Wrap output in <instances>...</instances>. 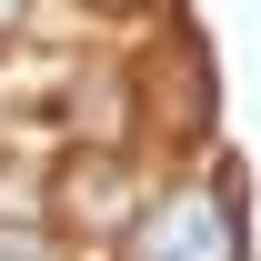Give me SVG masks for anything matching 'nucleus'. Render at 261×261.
<instances>
[{
  "label": "nucleus",
  "mask_w": 261,
  "mask_h": 261,
  "mask_svg": "<svg viewBox=\"0 0 261 261\" xmlns=\"http://www.w3.org/2000/svg\"><path fill=\"white\" fill-rule=\"evenodd\" d=\"M121 261H241V221H231V191H161L130 211Z\"/></svg>",
  "instance_id": "f257e3e1"
},
{
  "label": "nucleus",
  "mask_w": 261,
  "mask_h": 261,
  "mask_svg": "<svg viewBox=\"0 0 261 261\" xmlns=\"http://www.w3.org/2000/svg\"><path fill=\"white\" fill-rule=\"evenodd\" d=\"M151 130L161 141H211V70H201V40H171L151 61Z\"/></svg>",
  "instance_id": "f03ea898"
},
{
  "label": "nucleus",
  "mask_w": 261,
  "mask_h": 261,
  "mask_svg": "<svg viewBox=\"0 0 261 261\" xmlns=\"http://www.w3.org/2000/svg\"><path fill=\"white\" fill-rule=\"evenodd\" d=\"M61 211H70V221H130L141 201H130L121 151H91V161H70V171H61Z\"/></svg>",
  "instance_id": "7ed1b4c3"
},
{
  "label": "nucleus",
  "mask_w": 261,
  "mask_h": 261,
  "mask_svg": "<svg viewBox=\"0 0 261 261\" xmlns=\"http://www.w3.org/2000/svg\"><path fill=\"white\" fill-rule=\"evenodd\" d=\"M20 10H31V0H0V31H10V20H20Z\"/></svg>",
  "instance_id": "20e7f679"
},
{
  "label": "nucleus",
  "mask_w": 261,
  "mask_h": 261,
  "mask_svg": "<svg viewBox=\"0 0 261 261\" xmlns=\"http://www.w3.org/2000/svg\"><path fill=\"white\" fill-rule=\"evenodd\" d=\"M91 10H141V0H91Z\"/></svg>",
  "instance_id": "39448f33"
}]
</instances>
